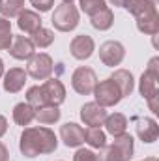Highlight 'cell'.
I'll return each mask as SVG.
<instances>
[{
    "mask_svg": "<svg viewBox=\"0 0 159 161\" xmlns=\"http://www.w3.org/2000/svg\"><path fill=\"white\" fill-rule=\"evenodd\" d=\"M58 148V137L51 127H25L19 139V150L25 158H38L52 154Z\"/></svg>",
    "mask_w": 159,
    "mask_h": 161,
    "instance_id": "obj_1",
    "label": "cell"
},
{
    "mask_svg": "<svg viewBox=\"0 0 159 161\" xmlns=\"http://www.w3.org/2000/svg\"><path fill=\"white\" fill-rule=\"evenodd\" d=\"M79 21H80V13L77 9V6L66 4V2L56 6L54 13L51 17V23H52V26L58 32H71V30H75L79 26Z\"/></svg>",
    "mask_w": 159,
    "mask_h": 161,
    "instance_id": "obj_2",
    "label": "cell"
},
{
    "mask_svg": "<svg viewBox=\"0 0 159 161\" xmlns=\"http://www.w3.org/2000/svg\"><path fill=\"white\" fill-rule=\"evenodd\" d=\"M94 101L96 103H99L101 107H114V105H118L120 101L123 99L122 97V92H120L118 84L114 82V80L111 79H105V80H97V84H96V88H94Z\"/></svg>",
    "mask_w": 159,
    "mask_h": 161,
    "instance_id": "obj_3",
    "label": "cell"
},
{
    "mask_svg": "<svg viewBox=\"0 0 159 161\" xmlns=\"http://www.w3.org/2000/svg\"><path fill=\"white\" fill-rule=\"evenodd\" d=\"M139 92L140 96L148 101V107L152 113L157 114V94H159V71H150L146 69L142 75H140V80H139Z\"/></svg>",
    "mask_w": 159,
    "mask_h": 161,
    "instance_id": "obj_4",
    "label": "cell"
},
{
    "mask_svg": "<svg viewBox=\"0 0 159 161\" xmlns=\"http://www.w3.org/2000/svg\"><path fill=\"white\" fill-rule=\"evenodd\" d=\"M52 69H54V62H52L51 54H47V53H36L26 64V75L36 80L51 79Z\"/></svg>",
    "mask_w": 159,
    "mask_h": 161,
    "instance_id": "obj_5",
    "label": "cell"
},
{
    "mask_svg": "<svg viewBox=\"0 0 159 161\" xmlns=\"http://www.w3.org/2000/svg\"><path fill=\"white\" fill-rule=\"evenodd\" d=\"M96 84H97V75L88 66H80L71 73V88L80 96H90Z\"/></svg>",
    "mask_w": 159,
    "mask_h": 161,
    "instance_id": "obj_6",
    "label": "cell"
},
{
    "mask_svg": "<svg viewBox=\"0 0 159 161\" xmlns=\"http://www.w3.org/2000/svg\"><path fill=\"white\" fill-rule=\"evenodd\" d=\"M125 58V47L116 40H109L99 45V60L107 68L120 66Z\"/></svg>",
    "mask_w": 159,
    "mask_h": 161,
    "instance_id": "obj_7",
    "label": "cell"
},
{
    "mask_svg": "<svg viewBox=\"0 0 159 161\" xmlns=\"http://www.w3.org/2000/svg\"><path fill=\"white\" fill-rule=\"evenodd\" d=\"M80 120L84 122V125L88 127H101L103 122L107 118V109L101 107L96 101H88L80 107Z\"/></svg>",
    "mask_w": 159,
    "mask_h": 161,
    "instance_id": "obj_8",
    "label": "cell"
},
{
    "mask_svg": "<svg viewBox=\"0 0 159 161\" xmlns=\"http://www.w3.org/2000/svg\"><path fill=\"white\" fill-rule=\"evenodd\" d=\"M96 51V41L88 34H79L69 43V53L75 60H88Z\"/></svg>",
    "mask_w": 159,
    "mask_h": 161,
    "instance_id": "obj_9",
    "label": "cell"
},
{
    "mask_svg": "<svg viewBox=\"0 0 159 161\" xmlns=\"http://www.w3.org/2000/svg\"><path fill=\"white\" fill-rule=\"evenodd\" d=\"M8 51L15 60H30L36 54V45L32 43L28 36L19 34V36H13V41Z\"/></svg>",
    "mask_w": 159,
    "mask_h": 161,
    "instance_id": "obj_10",
    "label": "cell"
},
{
    "mask_svg": "<svg viewBox=\"0 0 159 161\" xmlns=\"http://www.w3.org/2000/svg\"><path fill=\"white\" fill-rule=\"evenodd\" d=\"M43 94H45V101L47 105H56L60 107L66 101V86L60 79H47L43 84Z\"/></svg>",
    "mask_w": 159,
    "mask_h": 161,
    "instance_id": "obj_11",
    "label": "cell"
},
{
    "mask_svg": "<svg viewBox=\"0 0 159 161\" xmlns=\"http://www.w3.org/2000/svg\"><path fill=\"white\" fill-rule=\"evenodd\" d=\"M60 139L68 148H80L84 142V129L75 122H68L60 127Z\"/></svg>",
    "mask_w": 159,
    "mask_h": 161,
    "instance_id": "obj_12",
    "label": "cell"
},
{
    "mask_svg": "<svg viewBox=\"0 0 159 161\" xmlns=\"http://www.w3.org/2000/svg\"><path fill=\"white\" fill-rule=\"evenodd\" d=\"M26 77H28L26 75V69H23V68H11L9 71L4 73L2 86H4V90L8 94H17V92H21L25 88Z\"/></svg>",
    "mask_w": 159,
    "mask_h": 161,
    "instance_id": "obj_13",
    "label": "cell"
},
{
    "mask_svg": "<svg viewBox=\"0 0 159 161\" xmlns=\"http://www.w3.org/2000/svg\"><path fill=\"white\" fill-rule=\"evenodd\" d=\"M137 137L146 142V144H152L156 142L159 137V124L150 116H144V118H139L137 120Z\"/></svg>",
    "mask_w": 159,
    "mask_h": 161,
    "instance_id": "obj_14",
    "label": "cell"
},
{
    "mask_svg": "<svg viewBox=\"0 0 159 161\" xmlns=\"http://www.w3.org/2000/svg\"><path fill=\"white\" fill-rule=\"evenodd\" d=\"M17 26L21 32L32 36L36 30H40L43 26V21H41L40 13L38 11H32V9H23L17 17Z\"/></svg>",
    "mask_w": 159,
    "mask_h": 161,
    "instance_id": "obj_15",
    "label": "cell"
},
{
    "mask_svg": "<svg viewBox=\"0 0 159 161\" xmlns=\"http://www.w3.org/2000/svg\"><path fill=\"white\" fill-rule=\"evenodd\" d=\"M122 8H123L129 15H133L135 19L157 11V4H154L152 0H123Z\"/></svg>",
    "mask_w": 159,
    "mask_h": 161,
    "instance_id": "obj_16",
    "label": "cell"
},
{
    "mask_svg": "<svg viewBox=\"0 0 159 161\" xmlns=\"http://www.w3.org/2000/svg\"><path fill=\"white\" fill-rule=\"evenodd\" d=\"M111 79L118 84L120 92H122V97H127L133 94L135 90V79H133V73L129 69H114V73L111 75Z\"/></svg>",
    "mask_w": 159,
    "mask_h": 161,
    "instance_id": "obj_17",
    "label": "cell"
},
{
    "mask_svg": "<svg viewBox=\"0 0 159 161\" xmlns=\"http://www.w3.org/2000/svg\"><path fill=\"white\" fill-rule=\"evenodd\" d=\"M34 120H36V109L32 105H28L26 101L17 103L13 107V122L17 125H23L25 127V125H30Z\"/></svg>",
    "mask_w": 159,
    "mask_h": 161,
    "instance_id": "obj_18",
    "label": "cell"
},
{
    "mask_svg": "<svg viewBox=\"0 0 159 161\" xmlns=\"http://www.w3.org/2000/svg\"><path fill=\"white\" fill-rule=\"evenodd\" d=\"M103 125H105V129H107L109 135L118 137V135H122V133L127 131V118H125V114H122V113H112V114H107Z\"/></svg>",
    "mask_w": 159,
    "mask_h": 161,
    "instance_id": "obj_19",
    "label": "cell"
},
{
    "mask_svg": "<svg viewBox=\"0 0 159 161\" xmlns=\"http://www.w3.org/2000/svg\"><path fill=\"white\" fill-rule=\"evenodd\" d=\"M90 23H92V26H94L96 30L105 32V30L112 28V25H114V11L107 6V8H103L101 11H97L96 15H92V17H90Z\"/></svg>",
    "mask_w": 159,
    "mask_h": 161,
    "instance_id": "obj_20",
    "label": "cell"
},
{
    "mask_svg": "<svg viewBox=\"0 0 159 161\" xmlns=\"http://www.w3.org/2000/svg\"><path fill=\"white\" fill-rule=\"evenodd\" d=\"M137 23V30L146 34V36H157L159 32V13H150V15H144V17H137L135 19Z\"/></svg>",
    "mask_w": 159,
    "mask_h": 161,
    "instance_id": "obj_21",
    "label": "cell"
},
{
    "mask_svg": "<svg viewBox=\"0 0 159 161\" xmlns=\"http://www.w3.org/2000/svg\"><path fill=\"white\" fill-rule=\"evenodd\" d=\"M112 144L116 146V150L120 152V156H122L123 161H129L133 158V154H135V141H133V137L127 131L118 135V137H114Z\"/></svg>",
    "mask_w": 159,
    "mask_h": 161,
    "instance_id": "obj_22",
    "label": "cell"
},
{
    "mask_svg": "<svg viewBox=\"0 0 159 161\" xmlns=\"http://www.w3.org/2000/svg\"><path fill=\"white\" fill-rule=\"evenodd\" d=\"M62 113L56 105H43L36 109V120L43 124V125H51V124H56L60 120Z\"/></svg>",
    "mask_w": 159,
    "mask_h": 161,
    "instance_id": "obj_23",
    "label": "cell"
},
{
    "mask_svg": "<svg viewBox=\"0 0 159 161\" xmlns=\"http://www.w3.org/2000/svg\"><path fill=\"white\" fill-rule=\"evenodd\" d=\"M84 142L90 146V148H103L107 144V133L101 129V127H86L84 129Z\"/></svg>",
    "mask_w": 159,
    "mask_h": 161,
    "instance_id": "obj_24",
    "label": "cell"
},
{
    "mask_svg": "<svg viewBox=\"0 0 159 161\" xmlns=\"http://www.w3.org/2000/svg\"><path fill=\"white\" fill-rule=\"evenodd\" d=\"M25 9V0H0V17L15 19Z\"/></svg>",
    "mask_w": 159,
    "mask_h": 161,
    "instance_id": "obj_25",
    "label": "cell"
},
{
    "mask_svg": "<svg viewBox=\"0 0 159 161\" xmlns=\"http://www.w3.org/2000/svg\"><path fill=\"white\" fill-rule=\"evenodd\" d=\"M30 40H32V43H34L36 47H40V49H47V47H51L52 41H54V32L49 30V28H45V26H41L40 30H36V32L32 34Z\"/></svg>",
    "mask_w": 159,
    "mask_h": 161,
    "instance_id": "obj_26",
    "label": "cell"
},
{
    "mask_svg": "<svg viewBox=\"0 0 159 161\" xmlns=\"http://www.w3.org/2000/svg\"><path fill=\"white\" fill-rule=\"evenodd\" d=\"M26 103H28V105H32L34 109L47 105V101H45V94H43V88H41V84L30 86V88L26 90Z\"/></svg>",
    "mask_w": 159,
    "mask_h": 161,
    "instance_id": "obj_27",
    "label": "cell"
},
{
    "mask_svg": "<svg viewBox=\"0 0 159 161\" xmlns=\"http://www.w3.org/2000/svg\"><path fill=\"white\" fill-rule=\"evenodd\" d=\"M13 41V34H11V21L6 17H0V51L9 49Z\"/></svg>",
    "mask_w": 159,
    "mask_h": 161,
    "instance_id": "obj_28",
    "label": "cell"
},
{
    "mask_svg": "<svg viewBox=\"0 0 159 161\" xmlns=\"http://www.w3.org/2000/svg\"><path fill=\"white\" fill-rule=\"evenodd\" d=\"M96 161H123L120 152L116 150V146L111 142V144H105L103 148H99V154H96Z\"/></svg>",
    "mask_w": 159,
    "mask_h": 161,
    "instance_id": "obj_29",
    "label": "cell"
},
{
    "mask_svg": "<svg viewBox=\"0 0 159 161\" xmlns=\"http://www.w3.org/2000/svg\"><path fill=\"white\" fill-rule=\"evenodd\" d=\"M80 11L86 15H96L97 11H101L103 8H107V0H79Z\"/></svg>",
    "mask_w": 159,
    "mask_h": 161,
    "instance_id": "obj_30",
    "label": "cell"
},
{
    "mask_svg": "<svg viewBox=\"0 0 159 161\" xmlns=\"http://www.w3.org/2000/svg\"><path fill=\"white\" fill-rule=\"evenodd\" d=\"M30 6H34V9H38L40 13H47L52 9L54 6V0H28Z\"/></svg>",
    "mask_w": 159,
    "mask_h": 161,
    "instance_id": "obj_31",
    "label": "cell"
},
{
    "mask_svg": "<svg viewBox=\"0 0 159 161\" xmlns=\"http://www.w3.org/2000/svg\"><path fill=\"white\" fill-rule=\"evenodd\" d=\"M73 161H96V154L90 148H77Z\"/></svg>",
    "mask_w": 159,
    "mask_h": 161,
    "instance_id": "obj_32",
    "label": "cell"
},
{
    "mask_svg": "<svg viewBox=\"0 0 159 161\" xmlns=\"http://www.w3.org/2000/svg\"><path fill=\"white\" fill-rule=\"evenodd\" d=\"M0 161H9V150L4 142H0Z\"/></svg>",
    "mask_w": 159,
    "mask_h": 161,
    "instance_id": "obj_33",
    "label": "cell"
},
{
    "mask_svg": "<svg viewBox=\"0 0 159 161\" xmlns=\"http://www.w3.org/2000/svg\"><path fill=\"white\" fill-rule=\"evenodd\" d=\"M8 133V118L0 114V139Z\"/></svg>",
    "mask_w": 159,
    "mask_h": 161,
    "instance_id": "obj_34",
    "label": "cell"
},
{
    "mask_svg": "<svg viewBox=\"0 0 159 161\" xmlns=\"http://www.w3.org/2000/svg\"><path fill=\"white\" fill-rule=\"evenodd\" d=\"M4 73H6V69H4V60L0 58V79L4 77Z\"/></svg>",
    "mask_w": 159,
    "mask_h": 161,
    "instance_id": "obj_35",
    "label": "cell"
},
{
    "mask_svg": "<svg viewBox=\"0 0 159 161\" xmlns=\"http://www.w3.org/2000/svg\"><path fill=\"white\" fill-rule=\"evenodd\" d=\"M107 2H111L112 6H122L123 4V0H107Z\"/></svg>",
    "mask_w": 159,
    "mask_h": 161,
    "instance_id": "obj_36",
    "label": "cell"
},
{
    "mask_svg": "<svg viewBox=\"0 0 159 161\" xmlns=\"http://www.w3.org/2000/svg\"><path fill=\"white\" fill-rule=\"evenodd\" d=\"M142 161H157V158H148V159H142Z\"/></svg>",
    "mask_w": 159,
    "mask_h": 161,
    "instance_id": "obj_37",
    "label": "cell"
},
{
    "mask_svg": "<svg viewBox=\"0 0 159 161\" xmlns=\"http://www.w3.org/2000/svg\"><path fill=\"white\" fill-rule=\"evenodd\" d=\"M62 2H66V4H73V0H62Z\"/></svg>",
    "mask_w": 159,
    "mask_h": 161,
    "instance_id": "obj_38",
    "label": "cell"
},
{
    "mask_svg": "<svg viewBox=\"0 0 159 161\" xmlns=\"http://www.w3.org/2000/svg\"><path fill=\"white\" fill-rule=\"evenodd\" d=\"M152 2H154V4H157V0H152Z\"/></svg>",
    "mask_w": 159,
    "mask_h": 161,
    "instance_id": "obj_39",
    "label": "cell"
}]
</instances>
